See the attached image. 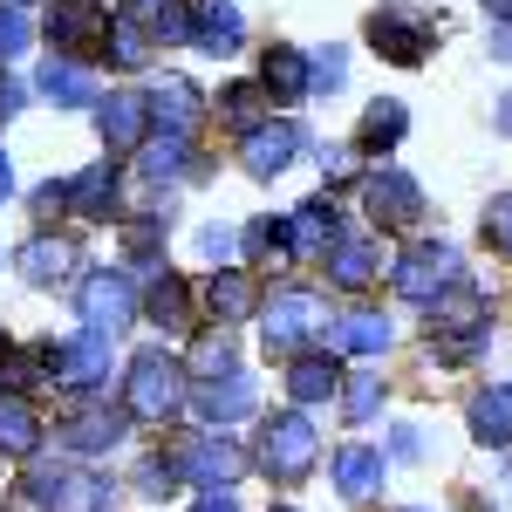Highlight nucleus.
Segmentation results:
<instances>
[{"mask_svg":"<svg viewBox=\"0 0 512 512\" xmlns=\"http://www.w3.org/2000/svg\"><path fill=\"white\" fill-rule=\"evenodd\" d=\"M178 403H185V369L164 349H144L130 362V376H123V410H130L137 424H164Z\"/></svg>","mask_w":512,"mask_h":512,"instance_id":"nucleus-1","label":"nucleus"},{"mask_svg":"<svg viewBox=\"0 0 512 512\" xmlns=\"http://www.w3.org/2000/svg\"><path fill=\"white\" fill-rule=\"evenodd\" d=\"M253 410V383L239 376V362L226 355V342H205L198 349V417L205 424H233Z\"/></svg>","mask_w":512,"mask_h":512,"instance_id":"nucleus-2","label":"nucleus"},{"mask_svg":"<svg viewBox=\"0 0 512 512\" xmlns=\"http://www.w3.org/2000/svg\"><path fill=\"white\" fill-rule=\"evenodd\" d=\"M315 458H321V437L301 410H287V417H274V424L260 431V465H267L280 485H301V478L315 472Z\"/></svg>","mask_w":512,"mask_h":512,"instance_id":"nucleus-3","label":"nucleus"},{"mask_svg":"<svg viewBox=\"0 0 512 512\" xmlns=\"http://www.w3.org/2000/svg\"><path fill=\"white\" fill-rule=\"evenodd\" d=\"M28 499L41 512H103L110 506V485L96 472H76V465H35L28 472Z\"/></svg>","mask_w":512,"mask_h":512,"instance_id":"nucleus-4","label":"nucleus"},{"mask_svg":"<svg viewBox=\"0 0 512 512\" xmlns=\"http://www.w3.org/2000/svg\"><path fill=\"white\" fill-rule=\"evenodd\" d=\"M321 315H328V308H321L308 287H287V294H274V301H267V315H260V342H267V355H294V349H301V342L321 328Z\"/></svg>","mask_w":512,"mask_h":512,"instance_id":"nucleus-5","label":"nucleus"},{"mask_svg":"<svg viewBox=\"0 0 512 512\" xmlns=\"http://www.w3.org/2000/svg\"><path fill=\"white\" fill-rule=\"evenodd\" d=\"M48 376L69 383V390H96V383L110 376V335H103V328H82L76 342L48 349Z\"/></svg>","mask_w":512,"mask_h":512,"instance_id":"nucleus-6","label":"nucleus"},{"mask_svg":"<svg viewBox=\"0 0 512 512\" xmlns=\"http://www.w3.org/2000/svg\"><path fill=\"white\" fill-rule=\"evenodd\" d=\"M458 253L451 246H417V253H403V267H396V294L403 301H424L431 308L444 287H458Z\"/></svg>","mask_w":512,"mask_h":512,"instance_id":"nucleus-7","label":"nucleus"},{"mask_svg":"<svg viewBox=\"0 0 512 512\" xmlns=\"http://www.w3.org/2000/svg\"><path fill=\"white\" fill-rule=\"evenodd\" d=\"M76 308H82V321H89V328L117 335L123 321H137V294H130V280H123V274H110V267H103V274H89L76 287Z\"/></svg>","mask_w":512,"mask_h":512,"instance_id":"nucleus-8","label":"nucleus"},{"mask_svg":"<svg viewBox=\"0 0 512 512\" xmlns=\"http://www.w3.org/2000/svg\"><path fill=\"white\" fill-rule=\"evenodd\" d=\"M246 472V458H239V444H226V437H192L185 451H178V478L185 485H233V478Z\"/></svg>","mask_w":512,"mask_h":512,"instance_id":"nucleus-9","label":"nucleus"},{"mask_svg":"<svg viewBox=\"0 0 512 512\" xmlns=\"http://www.w3.org/2000/svg\"><path fill=\"white\" fill-rule=\"evenodd\" d=\"M335 239H342V226H335V205L328 198H308V205L287 212V260H328Z\"/></svg>","mask_w":512,"mask_h":512,"instance_id":"nucleus-10","label":"nucleus"},{"mask_svg":"<svg viewBox=\"0 0 512 512\" xmlns=\"http://www.w3.org/2000/svg\"><path fill=\"white\" fill-rule=\"evenodd\" d=\"M362 198H369V219H376V226H410V219H424V192H417V178H403V171H376V178L362 185Z\"/></svg>","mask_w":512,"mask_h":512,"instance_id":"nucleus-11","label":"nucleus"},{"mask_svg":"<svg viewBox=\"0 0 512 512\" xmlns=\"http://www.w3.org/2000/svg\"><path fill=\"white\" fill-rule=\"evenodd\" d=\"M103 28H110V14H103L96 0H55V7H48V35H55V48H62V55L96 48V41H103Z\"/></svg>","mask_w":512,"mask_h":512,"instance_id":"nucleus-12","label":"nucleus"},{"mask_svg":"<svg viewBox=\"0 0 512 512\" xmlns=\"http://www.w3.org/2000/svg\"><path fill=\"white\" fill-rule=\"evenodd\" d=\"M369 41H376V55H390V62H424L431 21H417V14H403V7H383V14L369 21Z\"/></svg>","mask_w":512,"mask_h":512,"instance_id":"nucleus-13","label":"nucleus"},{"mask_svg":"<svg viewBox=\"0 0 512 512\" xmlns=\"http://www.w3.org/2000/svg\"><path fill=\"white\" fill-rule=\"evenodd\" d=\"M239 41H246V21H239L233 0H198L192 14V48H205V55H239Z\"/></svg>","mask_w":512,"mask_h":512,"instance_id":"nucleus-14","label":"nucleus"},{"mask_svg":"<svg viewBox=\"0 0 512 512\" xmlns=\"http://www.w3.org/2000/svg\"><path fill=\"white\" fill-rule=\"evenodd\" d=\"M301 151V130L294 123H253V137H246V171L253 178H280L287 164Z\"/></svg>","mask_w":512,"mask_h":512,"instance_id":"nucleus-15","label":"nucleus"},{"mask_svg":"<svg viewBox=\"0 0 512 512\" xmlns=\"http://www.w3.org/2000/svg\"><path fill=\"white\" fill-rule=\"evenodd\" d=\"M55 437H62L76 458H89V451H110V444L123 437V417H117V410H96V403H89V410H69V417L55 424Z\"/></svg>","mask_w":512,"mask_h":512,"instance_id":"nucleus-16","label":"nucleus"},{"mask_svg":"<svg viewBox=\"0 0 512 512\" xmlns=\"http://www.w3.org/2000/svg\"><path fill=\"white\" fill-rule=\"evenodd\" d=\"M110 198H117V171L103 158V164H89V171H76V178L62 185V212H76V219H110Z\"/></svg>","mask_w":512,"mask_h":512,"instance_id":"nucleus-17","label":"nucleus"},{"mask_svg":"<svg viewBox=\"0 0 512 512\" xmlns=\"http://www.w3.org/2000/svg\"><path fill=\"white\" fill-rule=\"evenodd\" d=\"M376 485H383V451L342 444V451H335V492H342V499H369Z\"/></svg>","mask_w":512,"mask_h":512,"instance_id":"nucleus-18","label":"nucleus"},{"mask_svg":"<svg viewBox=\"0 0 512 512\" xmlns=\"http://www.w3.org/2000/svg\"><path fill=\"white\" fill-rule=\"evenodd\" d=\"M35 89L48 96V103H103V96H96V76H89L82 62H69V55H55V62H41Z\"/></svg>","mask_w":512,"mask_h":512,"instance_id":"nucleus-19","label":"nucleus"},{"mask_svg":"<svg viewBox=\"0 0 512 512\" xmlns=\"http://www.w3.org/2000/svg\"><path fill=\"white\" fill-rule=\"evenodd\" d=\"M144 110H151L164 130H192V123H198V89L185 76H164L158 89L144 96Z\"/></svg>","mask_w":512,"mask_h":512,"instance_id":"nucleus-20","label":"nucleus"},{"mask_svg":"<svg viewBox=\"0 0 512 512\" xmlns=\"http://www.w3.org/2000/svg\"><path fill=\"white\" fill-rule=\"evenodd\" d=\"M96 123H103V137H110V151H137L151 110H144V96H110V103L96 110Z\"/></svg>","mask_w":512,"mask_h":512,"instance_id":"nucleus-21","label":"nucleus"},{"mask_svg":"<svg viewBox=\"0 0 512 512\" xmlns=\"http://www.w3.org/2000/svg\"><path fill=\"white\" fill-rule=\"evenodd\" d=\"M472 437L478 444H512V383L472 396Z\"/></svg>","mask_w":512,"mask_h":512,"instance_id":"nucleus-22","label":"nucleus"},{"mask_svg":"<svg viewBox=\"0 0 512 512\" xmlns=\"http://www.w3.org/2000/svg\"><path fill=\"white\" fill-rule=\"evenodd\" d=\"M69 267H76V246H69V239H28V246H21V274L35 280V287L69 280Z\"/></svg>","mask_w":512,"mask_h":512,"instance_id":"nucleus-23","label":"nucleus"},{"mask_svg":"<svg viewBox=\"0 0 512 512\" xmlns=\"http://www.w3.org/2000/svg\"><path fill=\"white\" fill-rule=\"evenodd\" d=\"M403 130H410V110L396 103V96H383V103H369L362 110V151H390V144H403Z\"/></svg>","mask_w":512,"mask_h":512,"instance_id":"nucleus-24","label":"nucleus"},{"mask_svg":"<svg viewBox=\"0 0 512 512\" xmlns=\"http://www.w3.org/2000/svg\"><path fill=\"white\" fill-rule=\"evenodd\" d=\"M205 301H212L219 321H246L253 315V280L239 274V267H219V274L205 280Z\"/></svg>","mask_w":512,"mask_h":512,"instance_id":"nucleus-25","label":"nucleus"},{"mask_svg":"<svg viewBox=\"0 0 512 512\" xmlns=\"http://www.w3.org/2000/svg\"><path fill=\"white\" fill-rule=\"evenodd\" d=\"M335 349L342 355H383L390 349V321L369 315V308H362V315H342L335 321Z\"/></svg>","mask_w":512,"mask_h":512,"instance_id":"nucleus-26","label":"nucleus"},{"mask_svg":"<svg viewBox=\"0 0 512 512\" xmlns=\"http://www.w3.org/2000/svg\"><path fill=\"white\" fill-rule=\"evenodd\" d=\"M267 96H280V103H301L308 96V62H301V48H267Z\"/></svg>","mask_w":512,"mask_h":512,"instance_id":"nucleus-27","label":"nucleus"},{"mask_svg":"<svg viewBox=\"0 0 512 512\" xmlns=\"http://www.w3.org/2000/svg\"><path fill=\"white\" fill-rule=\"evenodd\" d=\"M335 383H342L335 355H301L294 376H287V396H294V403H321V396H335Z\"/></svg>","mask_w":512,"mask_h":512,"instance_id":"nucleus-28","label":"nucleus"},{"mask_svg":"<svg viewBox=\"0 0 512 512\" xmlns=\"http://www.w3.org/2000/svg\"><path fill=\"white\" fill-rule=\"evenodd\" d=\"M41 444V424H35V410L21 403V396H0V451H14V458H28Z\"/></svg>","mask_w":512,"mask_h":512,"instance_id":"nucleus-29","label":"nucleus"},{"mask_svg":"<svg viewBox=\"0 0 512 512\" xmlns=\"http://www.w3.org/2000/svg\"><path fill=\"white\" fill-rule=\"evenodd\" d=\"M328 267H335L342 287H369V280H376V246H369V239H335V246H328Z\"/></svg>","mask_w":512,"mask_h":512,"instance_id":"nucleus-30","label":"nucleus"},{"mask_svg":"<svg viewBox=\"0 0 512 512\" xmlns=\"http://www.w3.org/2000/svg\"><path fill=\"white\" fill-rule=\"evenodd\" d=\"M103 48H110V62H117V69H144V62H151V48H144V28H137V14H117V21L103 28Z\"/></svg>","mask_w":512,"mask_h":512,"instance_id":"nucleus-31","label":"nucleus"},{"mask_svg":"<svg viewBox=\"0 0 512 512\" xmlns=\"http://www.w3.org/2000/svg\"><path fill=\"white\" fill-rule=\"evenodd\" d=\"M185 280L178 274H158L151 287H144V308H151V321H164V328H185Z\"/></svg>","mask_w":512,"mask_h":512,"instance_id":"nucleus-32","label":"nucleus"},{"mask_svg":"<svg viewBox=\"0 0 512 512\" xmlns=\"http://www.w3.org/2000/svg\"><path fill=\"white\" fill-rule=\"evenodd\" d=\"M41 369H48V349H0V396H21L28 383H35Z\"/></svg>","mask_w":512,"mask_h":512,"instance_id":"nucleus-33","label":"nucleus"},{"mask_svg":"<svg viewBox=\"0 0 512 512\" xmlns=\"http://www.w3.org/2000/svg\"><path fill=\"white\" fill-rule=\"evenodd\" d=\"M260 103H267V82H233V89L219 96L226 123H239V130H253V123H260Z\"/></svg>","mask_w":512,"mask_h":512,"instance_id":"nucleus-34","label":"nucleus"},{"mask_svg":"<svg viewBox=\"0 0 512 512\" xmlns=\"http://www.w3.org/2000/svg\"><path fill=\"white\" fill-rule=\"evenodd\" d=\"M178 171H185V130H164L158 144L144 151V178L158 185V178H178Z\"/></svg>","mask_w":512,"mask_h":512,"instance_id":"nucleus-35","label":"nucleus"},{"mask_svg":"<svg viewBox=\"0 0 512 512\" xmlns=\"http://www.w3.org/2000/svg\"><path fill=\"white\" fill-rule=\"evenodd\" d=\"M28 41H35V28H28V14H21V0H0V62H14V55H28Z\"/></svg>","mask_w":512,"mask_h":512,"instance_id":"nucleus-36","label":"nucleus"},{"mask_svg":"<svg viewBox=\"0 0 512 512\" xmlns=\"http://www.w3.org/2000/svg\"><path fill=\"white\" fill-rule=\"evenodd\" d=\"M376 403H383V376H349V390H342V417H349V424H369Z\"/></svg>","mask_w":512,"mask_h":512,"instance_id":"nucleus-37","label":"nucleus"},{"mask_svg":"<svg viewBox=\"0 0 512 512\" xmlns=\"http://www.w3.org/2000/svg\"><path fill=\"white\" fill-rule=\"evenodd\" d=\"M342 76H349V55L342 48H321L315 62H308V89H342Z\"/></svg>","mask_w":512,"mask_h":512,"instance_id":"nucleus-38","label":"nucleus"},{"mask_svg":"<svg viewBox=\"0 0 512 512\" xmlns=\"http://www.w3.org/2000/svg\"><path fill=\"white\" fill-rule=\"evenodd\" d=\"M246 253H280L287 260V219H253L246 226Z\"/></svg>","mask_w":512,"mask_h":512,"instance_id":"nucleus-39","label":"nucleus"},{"mask_svg":"<svg viewBox=\"0 0 512 512\" xmlns=\"http://www.w3.org/2000/svg\"><path fill=\"white\" fill-rule=\"evenodd\" d=\"M485 239H492L499 253H512V192L485 205Z\"/></svg>","mask_w":512,"mask_h":512,"instance_id":"nucleus-40","label":"nucleus"},{"mask_svg":"<svg viewBox=\"0 0 512 512\" xmlns=\"http://www.w3.org/2000/svg\"><path fill=\"white\" fill-rule=\"evenodd\" d=\"M198 253L226 267V260H233V233H226V226H205V233H198Z\"/></svg>","mask_w":512,"mask_h":512,"instance_id":"nucleus-41","label":"nucleus"},{"mask_svg":"<svg viewBox=\"0 0 512 512\" xmlns=\"http://www.w3.org/2000/svg\"><path fill=\"white\" fill-rule=\"evenodd\" d=\"M321 171H328L335 185H342V178H355V151H335V144H328V151H321Z\"/></svg>","mask_w":512,"mask_h":512,"instance_id":"nucleus-42","label":"nucleus"},{"mask_svg":"<svg viewBox=\"0 0 512 512\" xmlns=\"http://www.w3.org/2000/svg\"><path fill=\"white\" fill-rule=\"evenodd\" d=\"M390 451H396V458H424V437H417V424H403Z\"/></svg>","mask_w":512,"mask_h":512,"instance_id":"nucleus-43","label":"nucleus"},{"mask_svg":"<svg viewBox=\"0 0 512 512\" xmlns=\"http://www.w3.org/2000/svg\"><path fill=\"white\" fill-rule=\"evenodd\" d=\"M198 512H239V499H233V492H205V499H198Z\"/></svg>","mask_w":512,"mask_h":512,"instance_id":"nucleus-44","label":"nucleus"},{"mask_svg":"<svg viewBox=\"0 0 512 512\" xmlns=\"http://www.w3.org/2000/svg\"><path fill=\"white\" fill-rule=\"evenodd\" d=\"M492 55H499V62H512V21H499V28H492Z\"/></svg>","mask_w":512,"mask_h":512,"instance_id":"nucleus-45","label":"nucleus"},{"mask_svg":"<svg viewBox=\"0 0 512 512\" xmlns=\"http://www.w3.org/2000/svg\"><path fill=\"white\" fill-rule=\"evenodd\" d=\"M35 212H62V185H41V192H35Z\"/></svg>","mask_w":512,"mask_h":512,"instance_id":"nucleus-46","label":"nucleus"},{"mask_svg":"<svg viewBox=\"0 0 512 512\" xmlns=\"http://www.w3.org/2000/svg\"><path fill=\"white\" fill-rule=\"evenodd\" d=\"M158 7H164V0H130L123 14H151V21H158Z\"/></svg>","mask_w":512,"mask_h":512,"instance_id":"nucleus-47","label":"nucleus"},{"mask_svg":"<svg viewBox=\"0 0 512 512\" xmlns=\"http://www.w3.org/2000/svg\"><path fill=\"white\" fill-rule=\"evenodd\" d=\"M14 192V164H7V151H0V198Z\"/></svg>","mask_w":512,"mask_h":512,"instance_id":"nucleus-48","label":"nucleus"},{"mask_svg":"<svg viewBox=\"0 0 512 512\" xmlns=\"http://www.w3.org/2000/svg\"><path fill=\"white\" fill-rule=\"evenodd\" d=\"M485 14H492V21H512V0H485Z\"/></svg>","mask_w":512,"mask_h":512,"instance_id":"nucleus-49","label":"nucleus"},{"mask_svg":"<svg viewBox=\"0 0 512 512\" xmlns=\"http://www.w3.org/2000/svg\"><path fill=\"white\" fill-rule=\"evenodd\" d=\"M492 123H499V130H506V137H512V96H506V103H499V117H492Z\"/></svg>","mask_w":512,"mask_h":512,"instance_id":"nucleus-50","label":"nucleus"},{"mask_svg":"<svg viewBox=\"0 0 512 512\" xmlns=\"http://www.w3.org/2000/svg\"><path fill=\"white\" fill-rule=\"evenodd\" d=\"M403 512H424V506H403Z\"/></svg>","mask_w":512,"mask_h":512,"instance_id":"nucleus-51","label":"nucleus"},{"mask_svg":"<svg viewBox=\"0 0 512 512\" xmlns=\"http://www.w3.org/2000/svg\"><path fill=\"white\" fill-rule=\"evenodd\" d=\"M21 7H28V0H21Z\"/></svg>","mask_w":512,"mask_h":512,"instance_id":"nucleus-52","label":"nucleus"}]
</instances>
